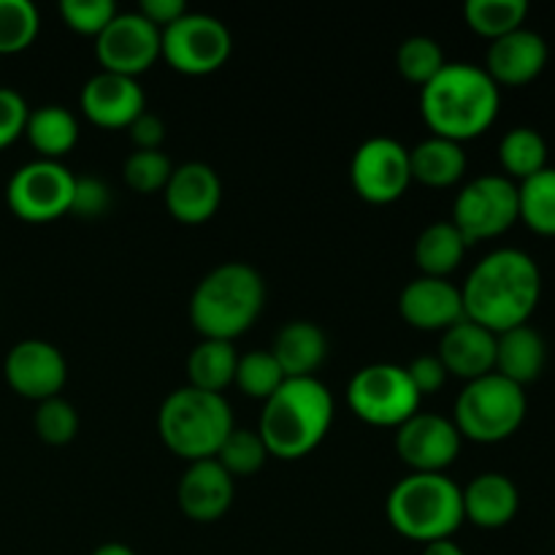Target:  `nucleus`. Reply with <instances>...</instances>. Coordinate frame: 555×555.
Instances as JSON below:
<instances>
[{
  "label": "nucleus",
  "instance_id": "1",
  "mask_svg": "<svg viewBox=\"0 0 555 555\" xmlns=\"http://www.w3.org/2000/svg\"><path fill=\"white\" fill-rule=\"evenodd\" d=\"M464 314L491 334H504L531 320L542 298V271L529 253L502 247L477 260L461 285Z\"/></svg>",
  "mask_w": 555,
  "mask_h": 555
},
{
  "label": "nucleus",
  "instance_id": "2",
  "mask_svg": "<svg viewBox=\"0 0 555 555\" xmlns=\"http://www.w3.org/2000/svg\"><path fill=\"white\" fill-rule=\"evenodd\" d=\"M502 108V87L482 65L448 63L426 87H421V114L431 135L450 141L477 139L486 133Z\"/></svg>",
  "mask_w": 555,
  "mask_h": 555
},
{
  "label": "nucleus",
  "instance_id": "3",
  "mask_svg": "<svg viewBox=\"0 0 555 555\" xmlns=\"http://www.w3.org/2000/svg\"><path fill=\"white\" fill-rule=\"evenodd\" d=\"M334 396L318 377L285 379L271 399L263 401L258 434L269 455L298 461L312 453L331 431Z\"/></svg>",
  "mask_w": 555,
  "mask_h": 555
},
{
  "label": "nucleus",
  "instance_id": "4",
  "mask_svg": "<svg viewBox=\"0 0 555 555\" xmlns=\"http://www.w3.org/2000/svg\"><path fill=\"white\" fill-rule=\"evenodd\" d=\"M266 307V282L242 260L220 263L195 285L190 323L204 339L236 341L247 334Z\"/></svg>",
  "mask_w": 555,
  "mask_h": 555
},
{
  "label": "nucleus",
  "instance_id": "5",
  "mask_svg": "<svg viewBox=\"0 0 555 555\" xmlns=\"http://www.w3.org/2000/svg\"><path fill=\"white\" fill-rule=\"evenodd\" d=\"M385 515L401 537L412 542L453 540L464 524L461 486L448 475L410 472L385 499Z\"/></svg>",
  "mask_w": 555,
  "mask_h": 555
},
{
  "label": "nucleus",
  "instance_id": "6",
  "mask_svg": "<svg viewBox=\"0 0 555 555\" xmlns=\"http://www.w3.org/2000/svg\"><path fill=\"white\" fill-rule=\"evenodd\" d=\"M236 428L231 404L222 393L198 388H177L157 410V434L173 455L188 464L215 459L228 434Z\"/></svg>",
  "mask_w": 555,
  "mask_h": 555
},
{
  "label": "nucleus",
  "instance_id": "7",
  "mask_svg": "<svg viewBox=\"0 0 555 555\" xmlns=\"http://www.w3.org/2000/svg\"><path fill=\"white\" fill-rule=\"evenodd\" d=\"M526 412H529L526 388L491 372L464 385L455 399L453 423L461 439H472L477 444H496L513 437L524 426Z\"/></svg>",
  "mask_w": 555,
  "mask_h": 555
},
{
  "label": "nucleus",
  "instance_id": "8",
  "mask_svg": "<svg viewBox=\"0 0 555 555\" xmlns=\"http://www.w3.org/2000/svg\"><path fill=\"white\" fill-rule=\"evenodd\" d=\"M421 393L399 363H369L347 385V406L358 421L377 428H399L421 412Z\"/></svg>",
  "mask_w": 555,
  "mask_h": 555
},
{
  "label": "nucleus",
  "instance_id": "9",
  "mask_svg": "<svg viewBox=\"0 0 555 555\" xmlns=\"http://www.w3.org/2000/svg\"><path fill=\"white\" fill-rule=\"evenodd\" d=\"M76 173L60 160H30L11 173L5 184V204L22 222L43 225L70 215Z\"/></svg>",
  "mask_w": 555,
  "mask_h": 555
},
{
  "label": "nucleus",
  "instance_id": "10",
  "mask_svg": "<svg viewBox=\"0 0 555 555\" xmlns=\"http://www.w3.org/2000/svg\"><path fill=\"white\" fill-rule=\"evenodd\" d=\"M233 52V36L225 22L201 11H188L168 25L160 38V57L184 76L220 70Z\"/></svg>",
  "mask_w": 555,
  "mask_h": 555
},
{
  "label": "nucleus",
  "instance_id": "11",
  "mask_svg": "<svg viewBox=\"0 0 555 555\" xmlns=\"http://www.w3.org/2000/svg\"><path fill=\"white\" fill-rule=\"evenodd\" d=\"M453 222L469 244L507 233L518 222V184L504 173H482L453 201Z\"/></svg>",
  "mask_w": 555,
  "mask_h": 555
},
{
  "label": "nucleus",
  "instance_id": "12",
  "mask_svg": "<svg viewBox=\"0 0 555 555\" xmlns=\"http://www.w3.org/2000/svg\"><path fill=\"white\" fill-rule=\"evenodd\" d=\"M350 182L366 204H396L412 184L410 150L390 135H372L352 155Z\"/></svg>",
  "mask_w": 555,
  "mask_h": 555
},
{
  "label": "nucleus",
  "instance_id": "13",
  "mask_svg": "<svg viewBox=\"0 0 555 555\" xmlns=\"http://www.w3.org/2000/svg\"><path fill=\"white\" fill-rule=\"evenodd\" d=\"M160 38L163 30H157L139 11H125V14L117 11L106 30L95 38V57L101 70L139 79V74L150 70L160 57Z\"/></svg>",
  "mask_w": 555,
  "mask_h": 555
},
{
  "label": "nucleus",
  "instance_id": "14",
  "mask_svg": "<svg viewBox=\"0 0 555 555\" xmlns=\"http://www.w3.org/2000/svg\"><path fill=\"white\" fill-rule=\"evenodd\" d=\"M461 442L455 423L437 412H415L396 428V455L421 475H444L459 459Z\"/></svg>",
  "mask_w": 555,
  "mask_h": 555
},
{
  "label": "nucleus",
  "instance_id": "15",
  "mask_svg": "<svg viewBox=\"0 0 555 555\" xmlns=\"http://www.w3.org/2000/svg\"><path fill=\"white\" fill-rule=\"evenodd\" d=\"M3 374L16 396L41 404V401L60 396V390L65 388L68 363L52 341L22 339L5 356Z\"/></svg>",
  "mask_w": 555,
  "mask_h": 555
},
{
  "label": "nucleus",
  "instance_id": "16",
  "mask_svg": "<svg viewBox=\"0 0 555 555\" xmlns=\"http://www.w3.org/2000/svg\"><path fill=\"white\" fill-rule=\"evenodd\" d=\"M163 198H166V209L171 211L173 220L184 222V225H204L220 209L222 182L209 163L190 160L173 166Z\"/></svg>",
  "mask_w": 555,
  "mask_h": 555
},
{
  "label": "nucleus",
  "instance_id": "17",
  "mask_svg": "<svg viewBox=\"0 0 555 555\" xmlns=\"http://www.w3.org/2000/svg\"><path fill=\"white\" fill-rule=\"evenodd\" d=\"M79 103L81 114L92 125L106 130L128 128L141 112H146V95L139 79L108 74V70H101L92 79H87V85L81 87Z\"/></svg>",
  "mask_w": 555,
  "mask_h": 555
},
{
  "label": "nucleus",
  "instance_id": "18",
  "mask_svg": "<svg viewBox=\"0 0 555 555\" xmlns=\"http://www.w3.org/2000/svg\"><path fill=\"white\" fill-rule=\"evenodd\" d=\"M399 314L417 331H448L466 318L461 287L450 280L421 274L401 291Z\"/></svg>",
  "mask_w": 555,
  "mask_h": 555
},
{
  "label": "nucleus",
  "instance_id": "19",
  "mask_svg": "<svg viewBox=\"0 0 555 555\" xmlns=\"http://www.w3.org/2000/svg\"><path fill=\"white\" fill-rule=\"evenodd\" d=\"M233 496H236L233 477L215 459L188 464L177 488L179 509L184 513V518L195 520V524L220 520L231 509Z\"/></svg>",
  "mask_w": 555,
  "mask_h": 555
},
{
  "label": "nucleus",
  "instance_id": "20",
  "mask_svg": "<svg viewBox=\"0 0 555 555\" xmlns=\"http://www.w3.org/2000/svg\"><path fill=\"white\" fill-rule=\"evenodd\" d=\"M547 54V41L540 33L518 27L491 41L482 68L499 87H524L545 70Z\"/></svg>",
  "mask_w": 555,
  "mask_h": 555
},
{
  "label": "nucleus",
  "instance_id": "21",
  "mask_svg": "<svg viewBox=\"0 0 555 555\" xmlns=\"http://www.w3.org/2000/svg\"><path fill=\"white\" fill-rule=\"evenodd\" d=\"M437 356L450 377L472 383L496 369V334L464 318L461 323L442 331Z\"/></svg>",
  "mask_w": 555,
  "mask_h": 555
},
{
  "label": "nucleus",
  "instance_id": "22",
  "mask_svg": "<svg viewBox=\"0 0 555 555\" xmlns=\"http://www.w3.org/2000/svg\"><path fill=\"white\" fill-rule=\"evenodd\" d=\"M464 496V520H472L477 529H504L513 524L520 509V491L502 472H482L466 488Z\"/></svg>",
  "mask_w": 555,
  "mask_h": 555
},
{
  "label": "nucleus",
  "instance_id": "23",
  "mask_svg": "<svg viewBox=\"0 0 555 555\" xmlns=\"http://www.w3.org/2000/svg\"><path fill=\"white\" fill-rule=\"evenodd\" d=\"M271 356L276 358L287 379L314 377L328 358V336L312 320H291L276 331Z\"/></svg>",
  "mask_w": 555,
  "mask_h": 555
},
{
  "label": "nucleus",
  "instance_id": "24",
  "mask_svg": "<svg viewBox=\"0 0 555 555\" xmlns=\"http://www.w3.org/2000/svg\"><path fill=\"white\" fill-rule=\"evenodd\" d=\"M547 361V345L537 328L529 323L496 334V369L493 372L507 377L509 383L526 388L542 374Z\"/></svg>",
  "mask_w": 555,
  "mask_h": 555
},
{
  "label": "nucleus",
  "instance_id": "25",
  "mask_svg": "<svg viewBox=\"0 0 555 555\" xmlns=\"http://www.w3.org/2000/svg\"><path fill=\"white\" fill-rule=\"evenodd\" d=\"M466 163L469 160H466L464 144L442 139V135H428L410 150L412 182H421L426 188L459 184L466 173Z\"/></svg>",
  "mask_w": 555,
  "mask_h": 555
},
{
  "label": "nucleus",
  "instance_id": "26",
  "mask_svg": "<svg viewBox=\"0 0 555 555\" xmlns=\"http://www.w3.org/2000/svg\"><path fill=\"white\" fill-rule=\"evenodd\" d=\"M25 135L41 160H60L68 155L79 141V119L70 108L47 103L27 114Z\"/></svg>",
  "mask_w": 555,
  "mask_h": 555
},
{
  "label": "nucleus",
  "instance_id": "27",
  "mask_svg": "<svg viewBox=\"0 0 555 555\" xmlns=\"http://www.w3.org/2000/svg\"><path fill=\"white\" fill-rule=\"evenodd\" d=\"M466 249H469V242H466L464 233H461L453 222H431V225L423 228L421 236H417L415 242L417 269L423 271V276L448 280V276L464 263Z\"/></svg>",
  "mask_w": 555,
  "mask_h": 555
},
{
  "label": "nucleus",
  "instance_id": "28",
  "mask_svg": "<svg viewBox=\"0 0 555 555\" xmlns=\"http://www.w3.org/2000/svg\"><path fill=\"white\" fill-rule=\"evenodd\" d=\"M238 352L233 341L201 339L188 356V379L190 388L222 393L236 379Z\"/></svg>",
  "mask_w": 555,
  "mask_h": 555
},
{
  "label": "nucleus",
  "instance_id": "29",
  "mask_svg": "<svg viewBox=\"0 0 555 555\" xmlns=\"http://www.w3.org/2000/svg\"><path fill=\"white\" fill-rule=\"evenodd\" d=\"M499 163L504 168V177L515 184L534 177L542 168H547V141L534 128H513L499 141Z\"/></svg>",
  "mask_w": 555,
  "mask_h": 555
},
{
  "label": "nucleus",
  "instance_id": "30",
  "mask_svg": "<svg viewBox=\"0 0 555 555\" xmlns=\"http://www.w3.org/2000/svg\"><path fill=\"white\" fill-rule=\"evenodd\" d=\"M518 220L540 236H555V168L518 182Z\"/></svg>",
  "mask_w": 555,
  "mask_h": 555
},
{
  "label": "nucleus",
  "instance_id": "31",
  "mask_svg": "<svg viewBox=\"0 0 555 555\" xmlns=\"http://www.w3.org/2000/svg\"><path fill=\"white\" fill-rule=\"evenodd\" d=\"M529 16V3L526 0H466L464 20L477 36L496 38L524 27Z\"/></svg>",
  "mask_w": 555,
  "mask_h": 555
},
{
  "label": "nucleus",
  "instance_id": "32",
  "mask_svg": "<svg viewBox=\"0 0 555 555\" xmlns=\"http://www.w3.org/2000/svg\"><path fill=\"white\" fill-rule=\"evenodd\" d=\"M269 459V448H266L260 434L253 431V428H233L215 455L217 464L231 477L255 475V472L263 469V464Z\"/></svg>",
  "mask_w": 555,
  "mask_h": 555
},
{
  "label": "nucleus",
  "instance_id": "33",
  "mask_svg": "<svg viewBox=\"0 0 555 555\" xmlns=\"http://www.w3.org/2000/svg\"><path fill=\"white\" fill-rule=\"evenodd\" d=\"M285 379V372L280 369L276 358L271 356V350H253L238 356L236 379H233V385H236L247 399H271Z\"/></svg>",
  "mask_w": 555,
  "mask_h": 555
},
{
  "label": "nucleus",
  "instance_id": "34",
  "mask_svg": "<svg viewBox=\"0 0 555 555\" xmlns=\"http://www.w3.org/2000/svg\"><path fill=\"white\" fill-rule=\"evenodd\" d=\"M444 65H448V60H444L442 47L428 36L404 38L399 52H396V68L412 85L426 87Z\"/></svg>",
  "mask_w": 555,
  "mask_h": 555
},
{
  "label": "nucleus",
  "instance_id": "35",
  "mask_svg": "<svg viewBox=\"0 0 555 555\" xmlns=\"http://www.w3.org/2000/svg\"><path fill=\"white\" fill-rule=\"evenodd\" d=\"M41 16L30 0H0V54L25 52L38 36Z\"/></svg>",
  "mask_w": 555,
  "mask_h": 555
},
{
  "label": "nucleus",
  "instance_id": "36",
  "mask_svg": "<svg viewBox=\"0 0 555 555\" xmlns=\"http://www.w3.org/2000/svg\"><path fill=\"white\" fill-rule=\"evenodd\" d=\"M33 428H36L41 442L52 444V448H63V444L74 442V437L79 434V412L63 396H54V399L41 401L36 406Z\"/></svg>",
  "mask_w": 555,
  "mask_h": 555
},
{
  "label": "nucleus",
  "instance_id": "37",
  "mask_svg": "<svg viewBox=\"0 0 555 555\" xmlns=\"http://www.w3.org/2000/svg\"><path fill=\"white\" fill-rule=\"evenodd\" d=\"M173 173V163L163 150H135L130 152L122 166V177L130 190L135 193H157L166 190L168 179Z\"/></svg>",
  "mask_w": 555,
  "mask_h": 555
},
{
  "label": "nucleus",
  "instance_id": "38",
  "mask_svg": "<svg viewBox=\"0 0 555 555\" xmlns=\"http://www.w3.org/2000/svg\"><path fill=\"white\" fill-rule=\"evenodd\" d=\"M60 16L74 33L98 38L106 30L108 22L117 16V5H114V0H63Z\"/></svg>",
  "mask_w": 555,
  "mask_h": 555
},
{
  "label": "nucleus",
  "instance_id": "39",
  "mask_svg": "<svg viewBox=\"0 0 555 555\" xmlns=\"http://www.w3.org/2000/svg\"><path fill=\"white\" fill-rule=\"evenodd\" d=\"M112 206V190L98 177H76L74 198H70V215L81 220H98Z\"/></svg>",
  "mask_w": 555,
  "mask_h": 555
},
{
  "label": "nucleus",
  "instance_id": "40",
  "mask_svg": "<svg viewBox=\"0 0 555 555\" xmlns=\"http://www.w3.org/2000/svg\"><path fill=\"white\" fill-rule=\"evenodd\" d=\"M27 114H30V108H27L25 98L11 87H0V150L25 135Z\"/></svg>",
  "mask_w": 555,
  "mask_h": 555
},
{
  "label": "nucleus",
  "instance_id": "41",
  "mask_svg": "<svg viewBox=\"0 0 555 555\" xmlns=\"http://www.w3.org/2000/svg\"><path fill=\"white\" fill-rule=\"evenodd\" d=\"M404 369H406V374H410L415 390L421 393V399L423 396L439 393L450 377L448 369H444V363L439 361V356H417L415 361Z\"/></svg>",
  "mask_w": 555,
  "mask_h": 555
},
{
  "label": "nucleus",
  "instance_id": "42",
  "mask_svg": "<svg viewBox=\"0 0 555 555\" xmlns=\"http://www.w3.org/2000/svg\"><path fill=\"white\" fill-rule=\"evenodd\" d=\"M130 141L135 144V150H160L163 141H166V122H163L157 114L141 112L133 122L128 125Z\"/></svg>",
  "mask_w": 555,
  "mask_h": 555
},
{
  "label": "nucleus",
  "instance_id": "43",
  "mask_svg": "<svg viewBox=\"0 0 555 555\" xmlns=\"http://www.w3.org/2000/svg\"><path fill=\"white\" fill-rule=\"evenodd\" d=\"M139 14L150 20L157 30H166L168 25L188 14V5L182 0H141Z\"/></svg>",
  "mask_w": 555,
  "mask_h": 555
},
{
  "label": "nucleus",
  "instance_id": "44",
  "mask_svg": "<svg viewBox=\"0 0 555 555\" xmlns=\"http://www.w3.org/2000/svg\"><path fill=\"white\" fill-rule=\"evenodd\" d=\"M421 555H466V553L461 551L453 540H439V542H428V545H423Z\"/></svg>",
  "mask_w": 555,
  "mask_h": 555
},
{
  "label": "nucleus",
  "instance_id": "45",
  "mask_svg": "<svg viewBox=\"0 0 555 555\" xmlns=\"http://www.w3.org/2000/svg\"><path fill=\"white\" fill-rule=\"evenodd\" d=\"M92 555H135L130 551L128 545H122V542H103L101 547H95Z\"/></svg>",
  "mask_w": 555,
  "mask_h": 555
}]
</instances>
